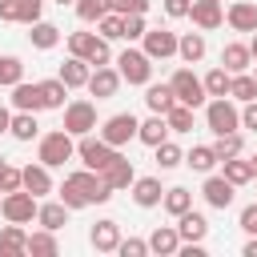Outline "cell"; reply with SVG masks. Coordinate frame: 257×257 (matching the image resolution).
<instances>
[{
	"instance_id": "26",
	"label": "cell",
	"mask_w": 257,
	"mask_h": 257,
	"mask_svg": "<svg viewBox=\"0 0 257 257\" xmlns=\"http://www.w3.org/2000/svg\"><path fill=\"white\" fill-rule=\"evenodd\" d=\"M24 253H28V233L8 221L0 229V257H24Z\"/></svg>"
},
{
	"instance_id": "47",
	"label": "cell",
	"mask_w": 257,
	"mask_h": 257,
	"mask_svg": "<svg viewBox=\"0 0 257 257\" xmlns=\"http://www.w3.org/2000/svg\"><path fill=\"white\" fill-rule=\"evenodd\" d=\"M112 4V12H120V16H145L149 12V0H108Z\"/></svg>"
},
{
	"instance_id": "29",
	"label": "cell",
	"mask_w": 257,
	"mask_h": 257,
	"mask_svg": "<svg viewBox=\"0 0 257 257\" xmlns=\"http://www.w3.org/2000/svg\"><path fill=\"white\" fill-rule=\"evenodd\" d=\"M221 177H225L229 185H237V189H241V185H249V181H253V165H249V157H241V153H237V157L221 161Z\"/></svg>"
},
{
	"instance_id": "58",
	"label": "cell",
	"mask_w": 257,
	"mask_h": 257,
	"mask_svg": "<svg viewBox=\"0 0 257 257\" xmlns=\"http://www.w3.org/2000/svg\"><path fill=\"white\" fill-rule=\"evenodd\" d=\"M4 165H8V161H4V157H0V169H4Z\"/></svg>"
},
{
	"instance_id": "35",
	"label": "cell",
	"mask_w": 257,
	"mask_h": 257,
	"mask_svg": "<svg viewBox=\"0 0 257 257\" xmlns=\"http://www.w3.org/2000/svg\"><path fill=\"white\" fill-rule=\"evenodd\" d=\"M36 84H40V100H44V108H64V104H68V100H64V96H68V84H64L60 76H52V80H36Z\"/></svg>"
},
{
	"instance_id": "50",
	"label": "cell",
	"mask_w": 257,
	"mask_h": 257,
	"mask_svg": "<svg viewBox=\"0 0 257 257\" xmlns=\"http://www.w3.org/2000/svg\"><path fill=\"white\" fill-rule=\"evenodd\" d=\"M237 225H241V229H245V233H257V201H253V205H245V209H241V217H237Z\"/></svg>"
},
{
	"instance_id": "9",
	"label": "cell",
	"mask_w": 257,
	"mask_h": 257,
	"mask_svg": "<svg viewBox=\"0 0 257 257\" xmlns=\"http://www.w3.org/2000/svg\"><path fill=\"white\" fill-rule=\"evenodd\" d=\"M137 116L133 112H112L108 120H100V141H108L112 149H124L128 141H137Z\"/></svg>"
},
{
	"instance_id": "2",
	"label": "cell",
	"mask_w": 257,
	"mask_h": 257,
	"mask_svg": "<svg viewBox=\"0 0 257 257\" xmlns=\"http://www.w3.org/2000/svg\"><path fill=\"white\" fill-rule=\"evenodd\" d=\"M205 124H209L213 137L237 133V128H241V108H237V100H233V96H209V100H205Z\"/></svg>"
},
{
	"instance_id": "42",
	"label": "cell",
	"mask_w": 257,
	"mask_h": 257,
	"mask_svg": "<svg viewBox=\"0 0 257 257\" xmlns=\"http://www.w3.org/2000/svg\"><path fill=\"white\" fill-rule=\"evenodd\" d=\"M165 120H169V133H193V108L189 104H173L165 112Z\"/></svg>"
},
{
	"instance_id": "16",
	"label": "cell",
	"mask_w": 257,
	"mask_h": 257,
	"mask_svg": "<svg viewBox=\"0 0 257 257\" xmlns=\"http://www.w3.org/2000/svg\"><path fill=\"white\" fill-rule=\"evenodd\" d=\"M88 245H92L96 253H116V245H120V225H116L112 217L96 221V225L88 229Z\"/></svg>"
},
{
	"instance_id": "15",
	"label": "cell",
	"mask_w": 257,
	"mask_h": 257,
	"mask_svg": "<svg viewBox=\"0 0 257 257\" xmlns=\"http://www.w3.org/2000/svg\"><path fill=\"white\" fill-rule=\"evenodd\" d=\"M189 16H193V24L201 32H213V28L225 24V4L221 0H193L189 4Z\"/></svg>"
},
{
	"instance_id": "43",
	"label": "cell",
	"mask_w": 257,
	"mask_h": 257,
	"mask_svg": "<svg viewBox=\"0 0 257 257\" xmlns=\"http://www.w3.org/2000/svg\"><path fill=\"white\" fill-rule=\"evenodd\" d=\"M213 153H217V161L237 157V153H241V128H237V133H221V137L213 141Z\"/></svg>"
},
{
	"instance_id": "30",
	"label": "cell",
	"mask_w": 257,
	"mask_h": 257,
	"mask_svg": "<svg viewBox=\"0 0 257 257\" xmlns=\"http://www.w3.org/2000/svg\"><path fill=\"white\" fill-rule=\"evenodd\" d=\"M28 28H32V32H28L32 48L48 52V48H56V44H60V28H56V24H48V20H36V24H28Z\"/></svg>"
},
{
	"instance_id": "12",
	"label": "cell",
	"mask_w": 257,
	"mask_h": 257,
	"mask_svg": "<svg viewBox=\"0 0 257 257\" xmlns=\"http://www.w3.org/2000/svg\"><path fill=\"white\" fill-rule=\"evenodd\" d=\"M201 197L209 209H229L233 197H237V185H229L221 173H205V185H201Z\"/></svg>"
},
{
	"instance_id": "28",
	"label": "cell",
	"mask_w": 257,
	"mask_h": 257,
	"mask_svg": "<svg viewBox=\"0 0 257 257\" xmlns=\"http://www.w3.org/2000/svg\"><path fill=\"white\" fill-rule=\"evenodd\" d=\"M88 72H92V64H88V60H80V56H68V60L60 64V72H56V76H60L68 88H84V84H88Z\"/></svg>"
},
{
	"instance_id": "1",
	"label": "cell",
	"mask_w": 257,
	"mask_h": 257,
	"mask_svg": "<svg viewBox=\"0 0 257 257\" xmlns=\"http://www.w3.org/2000/svg\"><path fill=\"white\" fill-rule=\"evenodd\" d=\"M112 197V189L100 181V173H92V169H76V173H68L64 177V185H60V201L68 205V209H84V205H104Z\"/></svg>"
},
{
	"instance_id": "6",
	"label": "cell",
	"mask_w": 257,
	"mask_h": 257,
	"mask_svg": "<svg viewBox=\"0 0 257 257\" xmlns=\"http://www.w3.org/2000/svg\"><path fill=\"white\" fill-rule=\"evenodd\" d=\"M36 209H40V197H32L28 189H12V193L0 197V213H4V221H12V225L36 221Z\"/></svg>"
},
{
	"instance_id": "18",
	"label": "cell",
	"mask_w": 257,
	"mask_h": 257,
	"mask_svg": "<svg viewBox=\"0 0 257 257\" xmlns=\"http://www.w3.org/2000/svg\"><path fill=\"white\" fill-rule=\"evenodd\" d=\"M100 181H104L112 193H120V189H128V185L137 181V169H133V161H128V157H116L108 169H100Z\"/></svg>"
},
{
	"instance_id": "44",
	"label": "cell",
	"mask_w": 257,
	"mask_h": 257,
	"mask_svg": "<svg viewBox=\"0 0 257 257\" xmlns=\"http://www.w3.org/2000/svg\"><path fill=\"white\" fill-rule=\"evenodd\" d=\"M72 8H76V16H80L84 24H96V20H100V16H104L112 4H108V0H76Z\"/></svg>"
},
{
	"instance_id": "11",
	"label": "cell",
	"mask_w": 257,
	"mask_h": 257,
	"mask_svg": "<svg viewBox=\"0 0 257 257\" xmlns=\"http://www.w3.org/2000/svg\"><path fill=\"white\" fill-rule=\"evenodd\" d=\"M141 48H145L149 60H169V56H177V32H169V28H145Z\"/></svg>"
},
{
	"instance_id": "10",
	"label": "cell",
	"mask_w": 257,
	"mask_h": 257,
	"mask_svg": "<svg viewBox=\"0 0 257 257\" xmlns=\"http://www.w3.org/2000/svg\"><path fill=\"white\" fill-rule=\"evenodd\" d=\"M92 128H96V104L92 100H68L64 104V133L84 137Z\"/></svg>"
},
{
	"instance_id": "56",
	"label": "cell",
	"mask_w": 257,
	"mask_h": 257,
	"mask_svg": "<svg viewBox=\"0 0 257 257\" xmlns=\"http://www.w3.org/2000/svg\"><path fill=\"white\" fill-rule=\"evenodd\" d=\"M249 165H253V177H257V153H253V157H249Z\"/></svg>"
},
{
	"instance_id": "3",
	"label": "cell",
	"mask_w": 257,
	"mask_h": 257,
	"mask_svg": "<svg viewBox=\"0 0 257 257\" xmlns=\"http://www.w3.org/2000/svg\"><path fill=\"white\" fill-rule=\"evenodd\" d=\"M72 157H76V137H72V133L56 128V133H44V137H40V149H36V161H40V165L56 169V165H64V161H72Z\"/></svg>"
},
{
	"instance_id": "25",
	"label": "cell",
	"mask_w": 257,
	"mask_h": 257,
	"mask_svg": "<svg viewBox=\"0 0 257 257\" xmlns=\"http://www.w3.org/2000/svg\"><path fill=\"white\" fill-rule=\"evenodd\" d=\"M137 141H141V145H149V149H157L161 141H169V120H165L161 112H153L149 120H141V124H137Z\"/></svg>"
},
{
	"instance_id": "45",
	"label": "cell",
	"mask_w": 257,
	"mask_h": 257,
	"mask_svg": "<svg viewBox=\"0 0 257 257\" xmlns=\"http://www.w3.org/2000/svg\"><path fill=\"white\" fill-rule=\"evenodd\" d=\"M16 80H24V64H20V56H0V88H12Z\"/></svg>"
},
{
	"instance_id": "51",
	"label": "cell",
	"mask_w": 257,
	"mask_h": 257,
	"mask_svg": "<svg viewBox=\"0 0 257 257\" xmlns=\"http://www.w3.org/2000/svg\"><path fill=\"white\" fill-rule=\"evenodd\" d=\"M189 4H193V0H165V16L185 20V16H189Z\"/></svg>"
},
{
	"instance_id": "22",
	"label": "cell",
	"mask_w": 257,
	"mask_h": 257,
	"mask_svg": "<svg viewBox=\"0 0 257 257\" xmlns=\"http://www.w3.org/2000/svg\"><path fill=\"white\" fill-rule=\"evenodd\" d=\"M68 213H72V209H68L64 201H40V209H36V225L60 233V229L68 225Z\"/></svg>"
},
{
	"instance_id": "13",
	"label": "cell",
	"mask_w": 257,
	"mask_h": 257,
	"mask_svg": "<svg viewBox=\"0 0 257 257\" xmlns=\"http://www.w3.org/2000/svg\"><path fill=\"white\" fill-rule=\"evenodd\" d=\"M40 12H44V0H0L4 24H36Z\"/></svg>"
},
{
	"instance_id": "27",
	"label": "cell",
	"mask_w": 257,
	"mask_h": 257,
	"mask_svg": "<svg viewBox=\"0 0 257 257\" xmlns=\"http://www.w3.org/2000/svg\"><path fill=\"white\" fill-rule=\"evenodd\" d=\"M249 64H253L249 44L233 40V44H225V48H221V68H229V72H249Z\"/></svg>"
},
{
	"instance_id": "14",
	"label": "cell",
	"mask_w": 257,
	"mask_h": 257,
	"mask_svg": "<svg viewBox=\"0 0 257 257\" xmlns=\"http://www.w3.org/2000/svg\"><path fill=\"white\" fill-rule=\"evenodd\" d=\"M124 80H120V72L112 68V64H96L92 72H88V92L96 96V100H108V96H116V88H120Z\"/></svg>"
},
{
	"instance_id": "54",
	"label": "cell",
	"mask_w": 257,
	"mask_h": 257,
	"mask_svg": "<svg viewBox=\"0 0 257 257\" xmlns=\"http://www.w3.org/2000/svg\"><path fill=\"white\" fill-rule=\"evenodd\" d=\"M8 124H12V112H8V108H4V104H0V137H4V133H8Z\"/></svg>"
},
{
	"instance_id": "49",
	"label": "cell",
	"mask_w": 257,
	"mask_h": 257,
	"mask_svg": "<svg viewBox=\"0 0 257 257\" xmlns=\"http://www.w3.org/2000/svg\"><path fill=\"white\" fill-rule=\"evenodd\" d=\"M145 28H149V24H145V16H124V40H128V44H133V40H141V36H145Z\"/></svg>"
},
{
	"instance_id": "52",
	"label": "cell",
	"mask_w": 257,
	"mask_h": 257,
	"mask_svg": "<svg viewBox=\"0 0 257 257\" xmlns=\"http://www.w3.org/2000/svg\"><path fill=\"white\" fill-rule=\"evenodd\" d=\"M241 128H253V133H257V96L245 100V108H241Z\"/></svg>"
},
{
	"instance_id": "57",
	"label": "cell",
	"mask_w": 257,
	"mask_h": 257,
	"mask_svg": "<svg viewBox=\"0 0 257 257\" xmlns=\"http://www.w3.org/2000/svg\"><path fill=\"white\" fill-rule=\"evenodd\" d=\"M52 4H60V8H64V4H76V0H52Z\"/></svg>"
},
{
	"instance_id": "36",
	"label": "cell",
	"mask_w": 257,
	"mask_h": 257,
	"mask_svg": "<svg viewBox=\"0 0 257 257\" xmlns=\"http://www.w3.org/2000/svg\"><path fill=\"white\" fill-rule=\"evenodd\" d=\"M28 253H32V257H56V253H60L56 233H52V229H36V233H28Z\"/></svg>"
},
{
	"instance_id": "53",
	"label": "cell",
	"mask_w": 257,
	"mask_h": 257,
	"mask_svg": "<svg viewBox=\"0 0 257 257\" xmlns=\"http://www.w3.org/2000/svg\"><path fill=\"white\" fill-rule=\"evenodd\" d=\"M241 257H257V233H249V241H245V249H241Z\"/></svg>"
},
{
	"instance_id": "31",
	"label": "cell",
	"mask_w": 257,
	"mask_h": 257,
	"mask_svg": "<svg viewBox=\"0 0 257 257\" xmlns=\"http://www.w3.org/2000/svg\"><path fill=\"white\" fill-rule=\"evenodd\" d=\"M177 56H181L185 64H197V60L205 56V32H185V36H177Z\"/></svg>"
},
{
	"instance_id": "39",
	"label": "cell",
	"mask_w": 257,
	"mask_h": 257,
	"mask_svg": "<svg viewBox=\"0 0 257 257\" xmlns=\"http://www.w3.org/2000/svg\"><path fill=\"white\" fill-rule=\"evenodd\" d=\"M153 153H157V169H161V173H169V169L185 165V153H181V145H173V141H161Z\"/></svg>"
},
{
	"instance_id": "59",
	"label": "cell",
	"mask_w": 257,
	"mask_h": 257,
	"mask_svg": "<svg viewBox=\"0 0 257 257\" xmlns=\"http://www.w3.org/2000/svg\"><path fill=\"white\" fill-rule=\"evenodd\" d=\"M253 80H257V72H253Z\"/></svg>"
},
{
	"instance_id": "32",
	"label": "cell",
	"mask_w": 257,
	"mask_h": 257,
	"mask_svg": "<svg viewBox=\"0 0 257 257\" xmlns=\"http://www.w3.org/2000/svg\"><path fill=\"white\" fill-rule=\"evenodd\" d=\"M145 104H149L153 112H161V116H165V112L177 104V96H173V88H169V84H153V80H149V84H145Z\"/></svg>"
},
{
	"instance_id": "34",
	"label": "cell",
	"mask_w": 257,
	"mask_h": 257,
	"mask_svg": "<svg viewBox=\"0 0 257 257\" xmlns=\"http://www.w3.org/2000/svg\"><path fill=\"white\" fill-rule=\"evenodd\" d=\"M161 209H165L169 217H181L185 209H193V193H189L185 185H173V189H165V197H161Z\"/></svg>"
},
{
	"instance_id": "4",
	"label": "cell",
	"mask_w": 257,
	"mask_h": 257,
	"mask_svg": "<svg viewBox=\"0 0 257 257\" xmlns=\"http://www.w3.org/2000/svg\"><path fill=\"white\" fill-rule=\"evenodd\" d=\"M68 56H80V60H88L92 68L112 60L108 40H104L100 32H68Z\"/></svg>"
},
{
	"instance_id": "5",
	"label": "cell",
	"mask_w": 257,
	"mask_h": 257,
	"mask_svg": "<svg viewBox=\"0 0 257 257\" xmlns=\"http://www.w3.org/2000/svg\"><path fill=\"white\" fill-rule=\"evenodd\" d=\"M76 157H80V165H84V169L100 173V169H108V165L120 157V149H112L108 141H100V137L84 133V137H76Z\"/></svg>"
},
{
	"instance_id": "48",
	"label": "cell",
	"mask_w": 257,
	"mask_h": 257,
	"mask_svg": "<svg viewBox=\"0 0 257 257\" xmlns=\"http://www.w3.org/2000/svg\"><path fill=\"white\" fill-rule=\"evenodd\" d=\"M12 189H24L20 185V169L16 165H4L0 169V193H12Z\"/></svg>"
},
{
	"instance_id": "24",
	"label": "cell",
	"mask_w": 257,
	"mask_h": 257,
	"mask_svg": "<svg viewBox=\"0 0 257 257\" xmlns=\"http://www.w3.org/2000/svg\"><path fill=\"white\" fill-rule=\"evenodd\" d=\"M177 249H181V233H177V225H157V229L149 233V253L173 257Z\"/></svg>"
},
{
	"instance_id": "17",
	"label": "cell",
	"mask_w": 257,
	"mask_h": 257,
	"mask_svg": "<svg viewBox=\"0 0 257 257\" xmlns=\"http://www.w3.org/2000/svg\"><path fill=\"white\" fill-rule=\"evenodd\" d=\"M225 20L233 32H257V4L253 0H233L225 8Z\"/></svg>"
},
{
	"instance_id": "7",
	"label": "cell",
	"mask_w": 257,
	"mask_h": 257,
	"mask_svg": "<svg viewBox=\"0 0 257 257\" xmlns=\"http://www.w3.org/2000/svg\"><path fill=\"white\" fill-rule=\"evenodd\" d=\"M169 88H173V96H177V104H189V108H201L209 96H205V84H201V76L193 72V68H177L173 76H169Z\"/></svg>"
},
{
	"instance_id": "19",
	"label": "cell",
	"mask_w": 257,
	"mask_h": 257,
	"mask_svg": "<svg viewBox=\"0 0 257 257\" xmlns=\"http://www.w3.org/2000/svg\"><path fill=\"white\" fill-rule=\"evenodd\" d=\"M20 185L32 193V197H48L52 193V173H48V165H24L20 169Z\"/></svg>"
},
{
	"instance_id": "20",
	"label": "cell",
	"mask_w": 257,
	"mask_h": 257,
	"mask_svg": "<svg viewBox=\"0 0 257 257\" xmlns=\"http://www.w3.org/2000/svg\"><path fill=\"white\" fill-rule=\"evenodd\" d=\"M8 100H12L16 112H40V108H44V100H40V84H28V80H16Z\"/></svg>"
},
{
	"instance_id": "33",
	"label": "cell",
	"mask_w": 257,
	"mask_h": 257,
	"mask_svg": "<svg viewBox=\"0 0 257 257\" xmlns=\"http://www.w3.org/2000/svg\"><path fill=\"white\" fill-rule=\"evenodd\" d=\"M185 165L193 169V173H213L221 161H217V153H213V145H193L189 153H185Z\"/></svg>"
},
{
	"instance_id": "60",
	"label": "cell",
	"mask_w": 257,
	"mask_h": 257,
	"mask_svg": "<svg viewBox=\"0 0 257 257\" xmlns=\"http://www.w3.org/2000/svg\"><path fill=\"white\" fill-rule=\"evenodd\" d=\"M0 197H4V193H0Z\"/></svg>"
},
{
	"instance_id": "8",
	"label": "cell",
	"mask_w": 257,
	"mask_h": 257,
	"mask_svg": "<svg viewBox=\"0 0 257 257\" xmlns=\"http://www.w3.org/2000/svg\"><path fill=\"white\" fill-rule=\"evenodd\" d=\"M116 72H120V80H128V84H149V80H153V60L145 56V48H124V52L116 56Z\"/></svg>"
},
{
	"instance_id": "55",
	"label": "cell",
	"mask_w": 257,
	"mask_h": 257,
	"mask_svg": "<svg viewBox=\"0 0 257 257\" xmlns=\"http://www.w3.org/2000/svg\"><path fill=\"white\" fill-rule=\"evenodd\" d=\"M249 56L257 60V32H253V40H249Z\"/></svg>"
},
{
	"instance_id": "38",
	"label": "cell",
	"mask_w": 257,
	"mask_h": 257,
	"mask_svg": "<svg viewBox=\"0 0 257 257\" xmlns=\"http://www.w3.org/2000/svg\"><path fill=\"white\" fill-rule=\"evenodd\" d=\"M8 137H16V141H32V137H40V124H36V112H12V124H8Z\"/></svg>"
},
{
	"instance_id": "40",
	"label": "cell",
	"mask_w": 257,
	"mask_h": 257,
	"mask_svg": "<svg viewBox=\"0 0 257 257\" xmlns=\"http://www.w3.org/2000/svg\"><path fill=\"white\" fill-rule=\"evenodd\" d=\"M229 96L233 100H253L257 96V80H253V72H233V80H229Z\"/></svg>"
},
{
	"instance_id": "37",
	"label": "cell",
	"mask_w": 257,
	"mask_h": 257,
	"mask_svg": "<svg viewBox=\"0 0 257 257\" xmlns=\"http://www.w3.org/2000/svg\"><path fill=\"white\" fill-rule=\"evenodd\" d=\"M229 80H233V72L229 68H209L205 76H201V84H205V96H229Z\"/></svg>"
},
{
	"instance_id": "46",
	"label": "cell",
	"mask_w": 257,
	"mask_h": 257,
	"mask_svg": "<svg viewBox=\"0 0 257 257\" xmlns=\"http://www.w3.org/2000/svg\"><path fill=\"white\" fill-rule=\"evenodd\" d=\"M116 253H120V257H145V253H149V241H141V237H120Z\"/></svg>"
},
{
	"instance_id": "21",
	"label": "cell",
	"mask_w": 257,
	"mask_h": 257,
	"mask_svg": "<svg viewBox=\"0 0 257 257\" xmlns=\"http://www.w3.org/2000/svg\"><path fill=\"white\" fill-rule=\"evenodd\" d=\"M128 189H133V201H137L141 209H157V205H161V197H165L161 177H137Z\"/></svg>"
},
{
	"instance_id": "41",
	"label": "cell",
	"mask_w": 257,
	"mask_h": 257,
	"mask_svg": "<svg viewBox=\"0 0 257 257\" xmlns=\"http://www.w3.org/2000/svg\"><path fill=\"white\" fill-rule=\"evenodd\" d=\"M96 32H100L104 40H124V16L108 8V12H104V16L96 20Z\"/></svg>"
},
{
	"instance_id": "23",
	"label": "cell",
	"mask_w": 257,
	"mask_h": 257,
	"mask_svg": "<svg viewBox=\"0 0 257 257\" xmlns=\"http://www.w3.org/2000/svg\"><path fill=\"white\" fill-rule=\"evenodd\" d=\"M177 233H181V241H205V237H209V221H205V213L185 209V213L177 217Z\"/></svg>"
}]
</instances>
